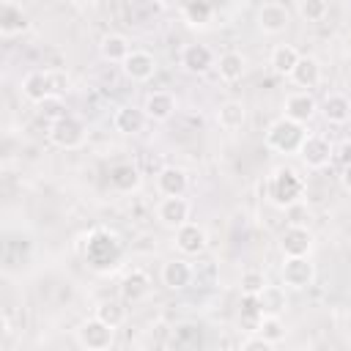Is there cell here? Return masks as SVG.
Segmentation results:
<instances>
[{"instance_id":"obj_1","label":"cell","mask_w":351,"mask_h":351,"mask_svg":"<svg viewBox=\"0 0 351 351\" xmlns=\"http://www.w3.org/2000/svg\"><path fill=\"white\" fill-rule=\"evenodd\" d=\"M302 195H304V178L293 167L280 165L266 178V197L277 208H291V206L302 203Z\"/></svg>"},{"instance_id":"obj_2","label":"cell","mask_w":351,"mask_h":351,"mask_svg":"<svg viewBox=\"0 0 351 351\" xmlns=\"http://www.w3.org/2000/svg\"><path fill=\"white\" fill-rule=\"evenodd\" d=\"M307 137V129L302 123H293L288 118H277L269 129H266V148L277 151V154H299L302 143Z\"/></svg>"},{"instance_id":"obj_3","label":"cell","mask_w":351,"mask_h":351,"mask_svg":"<svg viewBox=\"0 0 351 351\" xmlns=\"http://www.w3.org/2000/svg\"><path fill=\"white\" fill-rule=\"evenodd\" d=\"M85 137H88L85 123H82L80 118H74V115H66V118L49 123V140H52L58 148H63V151L80 148V145L85 143Z\"/></svg>"},{"instance_id":"obj_4","label":"cell","mask_w":351,"mask_h":351,"mask_svg":"<svg viewBox=\"0 0 351 351\" xmlns=\"http://www.w3.org/2000/svg\"><path fill=\"white\" fill-rule=\"evenodd\" d=\"M280 280L291 291H304L315 280V266L310 263V258H285L280 266Z\"/></svg>"},{"instance_id":"obj_5","label":"cell","mask_w":351,"mask_h":351,"mask_svg":"<svg viewBox=\"0 0 351 351\" xmlns=\"http://www.w3.org/2000/svg\"><path fill=\"white\" fill-rule=\"evenodd\" d=\"M77 340H80V346H82L85 351L110 348L112 340H115V329L107 326L104 321H99V318L93 315V318H88V321H82V324L77 326Z\"/></svg>"},{"instance_id":"obj_6","label":"cell","mask_w":351,"mask_h":351,"mask_svg":"<svg viewBox=\"0 0 351 351\" xmlns=\"http://www.w3.org/2000/svg\"><path fill=\"white\" fill-rule=\"evenodd\" d=\"M282 112H285L282 118H288V121L304 126V123L318 112V101H315V96H313L310 90H293V93L285 96Z\"/></svg>"},{"instance_id":"obj_7","label":"cell","mask_w":351,"mask_h":351,"mask_svg":"<svg viewBox=\"0 0 351 351\" xmlns=\"http://www.w3.org/2000/svg\"><path fill=\"white\" fill-rule=\"evenodd\" d=\"M258 27L266 33V36H277V33H282L285 27H288V22H291V11H288V5L285 3H277V0H269V3H263L261 8H258Z\"/></svg>"},{"instance_id":"obj_8","label":"cell","mask_w":351,"mask_h":351,"mask_svg":"<svg viewBox=\"0 0 351 351\" xmlns=\"http://www.w3.org/2000/svg\"><path fill=\"white\" fill-rule=\"evenodd\" d=\"M299 156H302V162H304L307 167L321 170V167H326L329 159L335 156V148H332V143H329L324 134H307L304 143H302Z\"/></svg>"},{"instance_id":"obj_9","label":"cell","mask_w":351,"mask_h":351,"mask_svg":"<svg viewBox=\"0 0 351 351\" xmlns=\"http://www.w3.org/2000/svg\"><path fill=\"white\" fill-rule=\"evenodd\" d=\"M189 214H192V206L186 197H162L159 206H156V219L165 225V228H173L178 230L181 225L189 222Z\"/></svg>"},{"instance_id":"obj_10","label":"cell","mask_w":351,"mask_h":351,"mask_svg":"<svg viewBox=\"0 0 351 351\" xmlns=\"http://www.w3.org/2000/svg\"><path fill=\"white\" fill-rule=\"evenodd\" d=\"M159 280H162V285H165L167 291H184V288L192 285V280H195V269H192L189 261H184V258H173V261L162 263Z\"/></svg>"},{"instance_id":"obj_11","label":"cell","mask_w":351,"mask_h":351,"mask_svg":"<svg viewBox=\"0 0 351 351\" xmlns=\"http://www.w3.org/2000/svg\"><path fill=\"white\" fill-rule=\"evenodd\" d=\"M310 247H313V233L302 225H288L280 233V250L285 258H307Z\"/></svg>"},{"instance_id":"obj_12","label":"cell","mask_w":351,"mask_h":351,"mask_svg":"<svg viewBox=\"0 0 351 351\" xmlns=\"http://www.w3.org/2000/svg\"><path fill=\"white\" fill-rule=\"evenodd\" d=\"M178 60L189 74H206L211 66H217V58L206 44H184Z\"/></svg>"},{"instance_id":"obj_13","label":"cell","mask_w":351,"mask_h":351,"mask_svg":"<svg viewBox=\"0 0 351 351\" xmlns=\"http://www.w3.org/2000/svg\"><path fill=\"white\" fill-rule=\"evenodd\" d=\"M121 69L132 82H148L156 74V58L145 49H132V55L123 60Z\"/></svg>"},{"instance_id":"obj_14","label":"cell","mask_w":351,"mask_h":351,"mask_svg":"<svg viewBox=\"0 0 351 351\" xmlns=\"http://www.w3.org/2000/svg\"><path fill=\"white\" fill-rule=\"evenodd\" d=\"M186 186H189V176L184 167L170 165V167H162L156 173V189L162 197H184Z\"/></svg>"},{"instance_id":"obj_15","label":"cell","mask_w":351,"mask_h":351,"mask_svg":"<svg viewBox=\"0 0 351 351\" xmlns=\"http://www.w3.org/2000/svg\"><path fill=\"white\" fill-rule=\"evenodd\" d=\"M214 121H217V126L222 129V132H241L244 129V123H247V107L241 104V101H236V99H228V101H222L219 107H217V115H214Z\"/></svg>"},{"instance_id":"obj_16","label":"cell","mask_w":351,"mask_h":351,"mask_svg":"<svg viewBox=\"0 0 351 351\" xmlns=\"http://www.w3.org/2000/svg\"><path fill=\"white\" fill-rule=\"evenodd\" d=\"M255 307L261 315H271V318H280L285 310H288V293L282 285H266L258 296H255Z\"/></svg>"},{"instance_id":"obj_17","label":"cell","mask_w":351,"mask_h":351,"mask_svg":"<svg viewBox=\"0 0 351 351\" xmlns=\"http://www.w3.org/2000/svg\"><path fill=\"white\" fill-rule=\"evenodd\" d=\"M30 27V19H27V14L22 11V5H16V3H0V36H5V38H11V36H19V33H25Z\"/></svg>"},{"instance_id":"obj_18","label":"cell","mask_w":351,"mask_h":351,"mask_svg":"<svg viewBox=\"0 0 351 351\" xmlns=\"http://www.w3.org/2000/svg\"><path fill=\"white\" fill-rule=\"evenodd\" d=\"M22 96L33 104H44L49 96H52V85H49V71H27L22 77Z\"/></svg>"},{"instance_id":"obj_19","label":"cell","mask_w":351,"mask_h":351,"mask_svg":"<svg viewBox=\"0 0 351 351\" xmlns=\"http://www.w3.org/2000/svg\"><path fill=\"white\" fill-rule=\"evenodd\" d=\"M148 123V115L143 107H134V104H123L121 110H115L112 115V126L121 132V134H140Z\"/></svg>"},{"instance_id":"obj_20","label":"cell","mask_w":351,"mask_h":351,"mask_svg":"<svg viewBox=\"0 0 351 351\" xmlns=\"http://www.w3.org/2000/svg\"><path fill=\"white\" fill-rule=\"evenodd\" d=\"M321 115L329 123H346L351 121V96H346L343 90H329L321 101Z\"/></svg>"},{"instance_id":"obj_21","label":"cell","mask_w":351,"mask_h":351,"mask_svg":"<svg viewBox=\"0 0 351 351\" xmlns=\"http://www.w3.org/2000/svg\"><path fill=\"white\" fill-rule=\"evenodd\" d=\"M176 247L184 252V255H200L206 250V230L197 225V222H186L176 230Z\"/></svg>"},{"instance_id":"obj_22","label":"cell","mask_w":351,"mask_h":351,"mask_svg":"<svg viewBox=\"0 0 351 351\" xmlns=\"http://www.w3.org/2000/svg\"><path fill=\"white\" fill-rule=\"evenodd\" d=\"M143 110H145L148 121H167L176 112V96L170 90H154L145 96Z\"/></svg>"},{"instance_id":"obj_23","label":"cell","mask_w":351,"mask_h":351,"mask_svg":"<svg viewBox=\"0 0 351 351\" xmlns=\"http://www.w3.org/2000/svg\"><path fill=\"white\" fill-rule=\"evenodd\" d=\"M291 82L296 88H302V90L315 88L321 82V63L315 58H310V55H302L299 63H296V69L291 71Z\"/></svg>"},{"instance_id":"obj_24","label":"cell","mask_w":351,"mask_h":351,"mask_svg":"<svg viewBox=\"0 0 351 351\" xmlns=\"http://www.w3.org/2000/svg\"><path fill=\"white\" fill-rule=\"evenodd\" d=\"M214 14H217V8L206 0H189L181 5V19L189 27H208L214 22Z\"/></svg>"},{"instance_id":"obj_25","label":"cell","mask_w":351,"mask_h":351,"mask_svg":"<svg viewBox=\"0 0 351 351\" xmlns=\"http://www.w3.org/2000/svg\"><path fill=\"white\" fill-rule=\"evenodd\" d=\"M299 58H302V55H299V49H296L293 44H277V47L271 49V55H269V66H271L274 74L291 77V71L296 69Z\"/></svg>"},{"instance_id":"obj_26","label":"cell","mask_w":351,"mask_h":351,"mask_svg":"<svg viewBox=\"0 0 351 351\" xmlns=\"http://www.w3.org/2000/svg\"><path fill=\"white\" fill-rule=\"evenodd\" d=\"M99 52H101L104 60H110V63H121V66H123V60L132 55V44H129L126 36H121V33H110V36L101 38Z\"/></svg>"},{"instance_id":"obj_27","label":"cell","mask_w":351,"mask_h":351,"mask_svg":"<svg viewBox=\"0 0 351 351\" xmlns=\"http://www.w3.org/2000/svg\"><path fill=\"white\" fill-rule=\"evenodd\" d=\"M121 293H123V299H129V302L145 299V296L151 293V277H148L143 269H132V271L123 277V282H121Z\"/></svg>"},{"instance_id":"obj_28","label":"cell","mask_w":351,"mask_h":351,"mask_svg":"<svg viewBox=\"0 0 351 351\" xmlns=\"http://www.w3.org/2000/svg\"><path fill=\"white\" fill-rule=\"evenodd\" d=\"M217 69H219V80H225V82H239V80L244 77V71H247V58H244L241 52H236V49L222 52L219 60H217Z\"/></svg>"},{"instance_id":"obj_29","label":"cell","mask_w":351,"mask_h":351,"mask_svg":"<svg viewBox=\"0 0 351 351\" xmlns=\"http://www.w3.org/2000/svg\"><path fill=\"white\" fill-rule=\"evenodd\" d=\"M110 184L118 192H134L140 186V170L132 162H118L110 167Z\"/></svg>"},{"instance_id":"obj_30","label":"cell","mask_w":351,"mask_h":351,"mask_svg":"<svg viewBox=\"0 0 351 351\" xmlns=\"http://www.w3.org/2000/svg\"><path fill=\"white\" fill-rule=\"evenodd\" d=\"M96 318L104 321L107 326L118 329V326L126 321V307H123L118 299H104V302L96 304Z\"/></svg>"},{"instance_id":"obj_31","label":"cell","mask_w":351,"mask_h":351,"mask_svg":"<svg viewBox=\"0 0 351 351\" xmlns=\"http://www.w3.org/2000/svg\"><path fill=\"white\" fill-rule=\"evenodd\" d=\"M255 335L258 337H263L266 343H280V340H285V335H288V329H285V324L280 321V318H271V315H263L261 321H258V326H255Z\"/></svg>"},{"instance_id":"obj_32","label":"cell","mask_w":351,"mask_h":351,"mask_svg":"<svg viewBox=\"0 0 351 351\" xmlns=\"http://www.w3.org/2000/svg\"><path fill=\"white\" fill-rule=\"evenodd\" d=\"M296 11H299V16L304 22H321L329 14V3L326 0H299Z\"/></svg>"},{"instance_id":"obj_33","label":"cell","mask_w":351,"mask_h":351,"mask_svg":"<svg viewBox=\"0 0 351 351\" xmlns=\"http://www.w3.org/2000/svg\"><path fill=\"white\" fill-rule=\"evenodd\" d=\"M266 285H269V282H266V274H263L261 269H247V271L241 274V293H244L247 299H255Z\"/></svg>"},{"instance_id":"obj_34","label":"cell","mask_w":351,"mask_h":351,"mask_svg":"<svg viewBox=\"0 0 351 351\" xmlns=\"http://www.w3.org/2000/svg\"><path fill=\"white\" fill-rule=\"evenodd\" d=\"M49 71V85H52V96L63 99L71 90V77L63 69H47Z\"/></svg>"},{"instance_id":"obj_35","label":"cell","mask_w":351,"mask_h":351,"mask_svg":"<svg viewBox=\"0 0 351 351\" xmlns=\"http://www.w3.org/2000/svg\"><path fill=\"white\" fill-rule=\"evenodd\" d=\"M38 112H41L44 118H49L52 123L69 115V112H66V107H63V99H58V96H49L44 104H38Z\"/></svg>"},{"instance_id":"obj_36","label":"cell","mask_w":351,"mask_h":351,"mask_svg":"<svg viewBox=\"0 0 351 351\" xmlns=\"http://www.w3.org/2000/svg\"><path fill=\"white\" fill-rule=\"evenodd\" d=\"M335 159H337L343 167H351V140H343V143L335 148Z\"/></svg>"},{"instance_id":"obj_37","label":"cell","mask_w":351,"mask_h":351,"mask_svg":"<svg viewBox=\"0 0 351 351\" xmlns=\"http://www.w3.org/2000/svg\"><path fill=\"white\" fill-rule=\"evenodd\" d=\"M241 351H271V343H266L263 337H247L244 343H241Z\"/></svg>"},{"instance_id":"obj_38","label":"cell","mask_w":351,"mask_h":351,"mask_svg":"<svg viewBox=\"0 0 351 351\" xmlns=\"http://www.w3.org/2000/svg\"><path fill=\"white\" fill-rule=\"evenodd\" d=\"M337 178H340V186H343L346 192H351V167H343Z\"/></svg>"},{"instance_id":"obj_39","label":"cell","mask_w":351,"mask_h":351,"mask_svg":"<svg viewBox=\"0 0 351 351\" xmlns=\"http://www.w3.org/2000/svg\"><path fill=\"white\" fill-rule=\"evenodd\" d=\"M343 52H346V58L351 60V33H348V36L343 38Z\"/></svg>"},{"instance_id":"obj_40","label":"cell","mask_w":351,"mask_h":351,"mask_svg":"<svg viewBox=\"0 0 351 351\" xmlns=\"http://www.w3.org/2000/svg\"><path fill=\"white\" fill-rule=\"evenodd\" d=\"M96 351H110V348H96Z\"/></svg>"}]
</instances>
